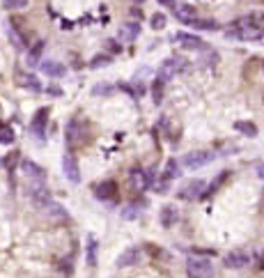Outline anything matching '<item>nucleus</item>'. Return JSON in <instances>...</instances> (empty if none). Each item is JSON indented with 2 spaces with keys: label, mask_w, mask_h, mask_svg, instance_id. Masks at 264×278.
<instances>
[{
  "label": "nucleus",
  "mask_w": 264,
  "mask_h": 278,
  "mask_svg": "<svg viewBox=\"0 0 264 278\" xmlns=\"http://www.w3.org/2000/svg\"><path fill=\"white\" fill-rule=\"evenodd\" d=\"M19 83L23 87H30V90H41L39 80L35 79V76H28V74H19Z\"/></svg>",
  "instance_id": "nucleus-30"
},
{
  "label": "nucleus",
  "mask_w": 264,
  "mask_h": 278,
  "mask_svg": "<svg viewBox=\"0 0 264 278\" xmlns=\"http://www.w3.org/2000/svg\"><path fill=\"white\" fill-rule=\"evenodd\" d=\"M258 175H260V179L264 182V163H260V166H258Z\"/></svg>",
  "instance_id": "nucleus-43"
},
{
  "label": "nucleus",
  "mask_w": 264,
  "mask_h": 278,
  "mask_svg": "<svg viewBox=\"0 0 264 278\" xmlns=\"http://www.w3.org/2000/svg\"><path fill=\"white\" fill-rule=\"evenodd\" d=\"M62 172H65V177L72 182V184H78L80 182V168H78V161L74 157L72 152H65L62 157Z\"/></svg>",
  "instance_id": "nucleus-9"
},
{
  "label": "nucleus",
  "mask_w": 264,
  "mask_h": 278,
  "mask_svg": "<svg viewBox=\"0 0 264 278\" xmlns=\"http://www.w3.org/2000/svg\"><path fill=\"white\" fill-rule=\"evenodd\" d=\"M106 51H108L111 55L122 53V44H119V40H108L106 41Z\"/></svg>",
  "instance_id": "nucleus-34"
},
{
  "label": "nucleus",
  "mask_w": 264,
  "mask_h": 278,
  "mask_svg": "<svg viewBox=\"0 0 264 278\" xmlns=\"http://www.w3.org/2000/svg\"><path fill=\"white\" fill-rule=\"evenodd\" d=\"M179 221V212L175 205H165L163 209H161V225L163 228H175Z\"/></svg>",
  "instance_id": "nucleus-19"
},
{
  "label": "nucleus",
  "mask_w": 264,
  "mask_h": 278,
  "mask_svg": "<svg viewBox=\"0 0 264 278\" xmlns=\"http://www.w3.org/2000/svg\"><path fill=\"white\" fill-rule=\"evenodd\" d=\"M83 138H85L83 122H80L78 118H72L69 122H67V126H65V143L69 147H78L80 143H83Z\"/></svg>",
  "instance_id": "nucleus-1"
},
{
  "label": "nucleus",
  "mask_w": 264,
  "mask_h": 278,
  "mask_svg": "<svg viewBox=\"0 0 264 278\" xmlns=\"http://www.w3.org/2000/svg\"><path fill=\"white\" fill-rule=\"evenodd\" d=\"M234 129H237L239 133H244V136H251V138H255L260 133L258 124H255V122H248V119H237V122H234Z\"/></svg>",
  "instance_id": "nucleus-23"
},
{
  "label": "nucleus",
  "mask_w": 264,
  "mask_h": 278,
  "mask_svg": "<svg viewBox=\"0 0 264 278\" xmlns=\"http://www.w3.org/2000/svg\"><path fill=\"white\" fill-rule=\"evenodd\" d=\"M182 62L184 60H179V58H168V60H163V65L158 67V72H156V79H161L163 83H168V80L175 76V74L182 69Z\"/></svg>",
  "instance_id": "nucleus-10"
},
{
  "label": "nucleus",
  "mask_w": 264,
  "mask_h": 278,
  "mask_svg": "<svg viewBox=\"0 0 264 278\" xmlns=\"http://www.w3.org/2000/svg\"><path fill=\"white\" fill-rule=\"evenodd\" d=\"M165 23H168V16H165L163 12H156L150 16V28H152V30H163Z\"/></svg>",
  "instance_id": "nucleus-25"
},
{
  "label": "nucleus",
  "mask_w": 264,
  "mask_h": 278,
  "mask_svg": "<svg viewBox=\"0 0 264 278\" xmlns=\"http://www.w3.org/2000/svg\"><path fill=\"white\" fill-rule=\"evenodd\" d=\"M46 212L51 214L53 219H65V216H67V212H65V209H62V205H58V202H48Z\"/></svg>",
  "instance_id": "nucleus-32"
},
{
  "label": "nucleus",
  "mask_w": 264,
  "mask_h": 278,
  "mask_svg": "<svg viewBox=\"0 0 264 278\" xmlns=\"http://www.w3.org/2000/svg\"><path fill=\"white\" fill-rule=\"evenodd\" d=\"M39 69L44 76H48V79H62L65 76V65L62 62H58V60H41L39 62Z\"/></svg>",
  "instance_id": "nucleus-12"
},
{
  "label": "nucleus",
  "mask_w": 264,
  "mask_h": 278,
  "mask_svg": "<svg viewBox=\"0 0 264 278\" xmlns=\"http://www.w3.org/2000/svg\"><path fill=\"white\" fill-rule=\"evenodd\" d=\"M92 92L97 94V97H101V94H104V97H111V94L115 92V87H111V85H94Z\"/></svg>",
  "instance_id": "nucleus-36"
},
{
  "label": "nucleus",
  "mask_w": 264,
  "mask_h": 278,
  "mask_svg": "<svg viewBox=\"0 0 264 278\" xmlns=\"http://www.w3.org/2000/svg\"><path fill=\"white\" fill-rule=\"evenodd\" d=\"M172 41L177 44V46H182L184 51H205V41L200 40L198 35H191V33H175V37H172Z\"/></svg>",
  "instance_id": "nucleus-5"
},
{
  "label": "nucleus",
  "mask_w": 264,
  "mask_h": 278,
  "mask_svg": "<svg viewBox=\"0 0 264 278\" xmlns=\"http://www.w3.org/2000/svg\"><path fill=\"white\" fill-rule=\"evenodd\" d=\"M58 269L62 274H74V267H72V260H62V262H60L58 265Z\"/></svg>",
  "instance_id": "nucleus-38"
},
{
  "label": "nucleus",
  "mask_w": 264,
  "mask_h": 278,
  "mask_svg": "<svg viewBox=\"0 0 264 278\" xmlns=\"http://www.w3.org/2000/svg\"><path fill=\"white\" fill-rule=\"evenodd\" d=\"M30 198L37 207L41 209H46L48 202H51V191H48V186L44 184V179H33L30 182Z\"/></svg>",
  "instance_id": "nucleus-3"
},
{
  "label": "nucleus",
  "mask_w": 264,
  "mask_h": 278,
  "mask_svg": "<svg viewBox=\"0 0 264 278\" xmlns=\"http://www.w3.org/2000/svg\"><path fill=\"white\" fill-rule=\"evenodd\" d=\"M140 35V23L138 21H129V23H124V26H119L117 30V40L119 41H136V37Z\"/></svg>",
  "instance_id": "nucleus-14"
},
{
  "label": "nucleus",
  "mask_w": 264,
  "mask_h": 278,
  "mask_svg": "<svg viewBox=\"0 0 264 278\" xmlns=\"http://www.w3.org/2000/svg\"><path fill=\"white\" fill-rule=\"evenodd\" d=\"M85 260L90 267H97L99 265V244L94 237H87V244H85Z\"/></svg>",
  "instance_id": "nucleus-20"
},
{
  "label": "nucleus",
  "mask_w": 264,
  "mask_h": 278,
  "mask_svg": "<svg viewBox=\"0 0 264 278\" xmlns=\"http://www.w3.org/2000/svg\"><path fill=\"white\" fill-rule=\"evenodd\" d=\"M186 272L189 276H211L214 274V265H211V260L207 258H198V255H191V258L186 260Z\"/></svg>",
  "instance_id": "nucleus-2"
},
{
  "label": "nucleus",
  "mask_w": 264,
  "mask_h": 278,
  "mask_svg": "<svg viewBox=\"0 0 264 278\" xmlns=\"http://www.w3.org/2000/svg\"><path fill=\"white\" fill-rule=\"evenodd\" d=\"M262 72H264V62H262Z\"/></svg>",
  "instance_id": "nucleus-45"
},
{
  "label": "nucleus",
  "mask_w": 264,
  "mask_h": 278,
  "mask_svg": "<svg viewBox=\"0 0 264 278\" xmlns=\"http://www.w3.org/2000/svg\"><path fill=\"white\" fill-rule=\"evenodd\" d=\"M94 196H97V200H101V202L113 205V202H117V184L111 182V179H106V182L94 186Z\"/></svg>",
  "instance_id": "nucleus-8"
},
{
  "label": "nucleus",
  "mask_w": 264,
  "mask_h": 278,
  "mask_svg": "<svg viewBox=\"0 0 264 278\" xmlns=\"http://www.w3.org/2000/svg\"><path fill=\"white\" fill-rule=\"evenodd\" d=\"M138 260H140V251L136 246H129V248L117 258V269H129V267L138 265Z\"/></svg>",
  "instance_id": "nucleus-17"
},
{
  "label": "nucleus",
  "mask_w": 264,
  "mask_h": 278,
  "mask_svg": "<svg viewBox=\"0 0 264 278\" xmlns=\"http://www.w3.org/2000/svg\"><path fill=\"white\" fill-rule=\"evenodd\" d=\"M214 157H216L214 152H205V150H200V152L186 154L182 163H184V168H189V170H198V168H205L207 163H211Z\"/></svg>",
  "instance_id": "nucleus-6"
},
{
  "label": "nucleus",
  "mask_w": 264,
  "mask_h": 278,
  "mask_svg": "<svg viewBox=\"0 0 264 278\" xmlns=\"http://www.w3.org/2000/svg\"><path fill=\"white\" fill-rule=\"evenodd\" d=\"M21 172H23V177H26L28 182L46 177V175H44V168L37 166V163H35V161H30V159H23V161H21Z\"/></svg>",
  "instance_id": "nucleus-15"
},
{
  "label": "nucleus",
  "mask_w": 264,
  "mask_h": 278,
  "mask_svg": "<svg viewBox=\"0 0 264 278\" xmlns=\"http://www.w3.org/2000/svg\"><path fill=\"white\" fill-rule=\"evenodd\" d=\"M255 258H258V267H260V269H264V251H262V253H258Z\"/></svg>",
  "instance_id": "nucleus-42"
},
{
  "label": "nucleus",
  "mask_w": 264,
  "mask_h": 278,
  "mask_svg": "<svg viewBox=\"0 0 264 278\" xmlns=\"http://www.w3.org/2000/svg\"><path fill=\"white\" fill-rule=\"evenodd\" d=\"M46 122H48V108H39L35 113V118L30 119V131L37 138H44L46 136Z\"/></svg>",
  "instance_id": "nucleus-11"
},
{
  "label": "nucleus",
  "mask_w": 264,
  "mask_h": 278,
  "mask_svg": "<svg viewBox=\"0 0 264 278\" xmlns=\"http://www.w3.org/2000/svg\"><path fill=\"white\" fill-rule=\"evenodd\" d=\"M131 16L133 19H143V7H131Z\"/></svg>",
  "instance_id": "nucleus-39"
},
{
  "label": "nucleus",
  "mask_w": 264,
  "mask_h": 278,
  "mask_svg": "<svg viewBox=\"0 0 264 278\" xmlns=\"http://www.w3.org/2000/svg\"><path fill=\"white\" fill-rule=\"evenodd\" d=\"M41 53H44V41H35L30 51H28V67H37L41 62Z\"/></svg>",
  "instance_id": "nucleus-22"
},
{
  "label": "nucleus",
  "mask_w": 264,
  "mask_h": 278,
  "mask_svg": "<svg viewBox=\"0 0 264 278\" xmlns=\"http://www.w3.org/2000/svg\"><path fill=\"white\" fill-rule=\"evenodd\" d=\"M133 2H136V5H138V2H140V5H143V2H145V0H133Z\"/></svg>",
  "instance_id": "nucleus-44"
},
{
  "label": "nucleus",
  "mask_w": 264,
  "mask_h": 278,
  "mask_svg": "<svg viewBox=\"0 0 264 278\" xmlns=\"http://www.w3.org/2000/svg\"><path fill=\"white\" fill-rule=\"evenodd\" d=\"M46 92L53 94V97H60V94H62V90H60V87H55V85H51V87H46Z\"/></svg>",
  "instance_id": "nucleus-41"
},
{
  "label": "nucleus",
  "mask_w": 264,
  "mask_h": 278,
  "mask_svg": "<svg viewBox=\"0 0 264 278\" xmlns=\"http://www.w3.org/2000/svg\"><path fill=\"white\" fill-rule=\"evenodd\" d=\"M191 26H195V30H218V23L214 19H195Z\"/></svg>",
  "instance_id": "nucleus-29"
},
{
  "label": "nucleus",
  "mask_w": 264,
  "mask_h": 278,
  "mask_svg": "<svg viewBox=\"0 0 264 278\" xmlns=\"http://www.w3.org/2000/svg\"><path fill=\"white\" fill-rule=\"evenodd\" d=\"M113 62V55L106 51V53H97L92 60H90V67L92 69H101V67H108Z\"/></svg>",
  "instance_id": "nucleus-24"
},
{
  "label": "nucleus",
  "mask_w": 264,
  "mask_h": 278,
  "mask_svg": "<svg viewBox=\"0 0 264 278\" xmlns=\"http://www.w3.org/2000/svg\"><path fill=\"white\" fill-rule=\"evenodd\" d=\"M223 265H225V269H244V267L251 265V253L244 251V248H237V251L225 255Z\"/></svg>",
  "instance_id": "nucleus-7"
},
{
  "label": "nucleus",
  "mask_w": 264,
  "mask_h": 278,
  "mask_svg": "<svg viewBox=\"0 0 264 278\" xmlns=\"http://www.w3.org/2000/svg\"><path fill=\"white\" fill-rule=\"evenodd\" d=\"M129 179H131L133 191H145L147 186L152 184V179H150V172H145L143 168H131V172H129Z\"/></svg>",
  "instance_id": "nucleus-13"
},
{
  "label": "nucleus",
  "mask_w": 264,
  "mask_h": 278,
  "mask_svg": "<svg viewBox=\"0 0 264 278\" xmlns=\"http://www.w3.org/2000/svg\"><path fill=\"white\" fill-rule=\"evenodd\" d=\"M232 177V170H221L216 175V179L209 184V191H205V196H211V193H218L221 189H223L225 184H227V179Z\"/></svg>",
  "instance_id": "nucleus-21"
},
{
  "label": "nucleus",
  "mask_w": 264,
  "mask_h": 278,
  "mask_svg": "<svg viewBox=\"0 0 264 278\" xmlns=\"http://www.w3.org/2000/svg\"><path fill=\"white\" fill-rule=\"evenodd\" d=\"M163 177H168V179L179 177V163H177L175 159H170L168 163H165V172H163Z\"/></svg>",
  "instance_id": "nucleus-31"
},
{
  "label": "nucleus",
  "mask_w": 264,
  "mask_h": 278,
  "mask_svg": "<svg viewBox=\"0 0 264 278\" xmlns=\"http://www.w3.org/2000/svg\"><path fill=\"white\" fill-rule=\"evenodd\" d=\"M19 163H21V152H19V150H14V152H9V154L5 157V161H2V166H5L9 172H12L16 166H19Z\"/></svg>",
  "instance_id": "nucleus-26"
},
{
  "label": "nucleus",
  "mask_w": 264,
  "mask_h": 278,
  "mask_svg": "<svg viewBox=\"0 0 264 278\" xmlns=\"http://www.w3.org/2000/svg\"><path fill=\"white\" fill-rule=\"evenodd\" d=\"M161 7H177V0H156Z\"/></svg>",
  "instance_id": "nucleus-40"
},
{
  "label": "nucleus",
  "mask_w": 264,
  "mask_h": 278,
  "mask_svg": "<svg viewBox=\"0 0 264 278\" xmlns=\"http://www.w3.org/2000/svg\"><path fill=\"white\" fill-rule=\"evenodd\" d=\"M175 16H177V21H182V23H186V26H191L193 21L198 19V9L193 5H177L175 7Z\"/></svg>",
  "instance_id": "nucleus-18"
},
{
  "label": "nucleus",
  "mask_w": 264,
  "mask_h": 278,
  "mask_svg": "<svg viewBox=\"0 0 264 278\" xmlns=\"http://www.w3.org/2000/svg\"><path fill=\"white\" fill-rule=\"evenodd\" d=\"M170 182H172V179L161 177L158 182H154V191L161 193V196H163V193H168V191H170Z\"/></svg>",
  "instance_id": "nucleus-33"
},
{
  "label": "nucleus",
  "mask_w": 264,
  "mask_h": 278,
  "mask_svg": "<svg viewBox=\"0 0 264 278\" xmlns=\"http://www.w3.org/2000/svg\"><path fill=\"white\" fill-rule=\"evenodd\" d=\"M2 7L5 9H21V7H28V0H2Z\"/></svg>",
  "instance_id": "nucleus-35"
},
{
  "label": "nucleus",
  "mask_w": 264,
  "mask_h": 278,
  "mask_svg": "<svg viewBox=\"0 0 264 278\" xmlns=\"http://www.w3.org/2000/svg\"><path fill=\"white\" fill-rule=\"evenodd\" d=\"M7 37H9V41L14 44L16 51H26L28 48V37L21 33V28L16 26V23H9V28H7Z\"/></svg>",
  "instance_id": "nucleus-16"
},
{
  "label": "nucleus",
  "mask_w": 264,
  "mask_h": 278,
  "mask_svg": "<svg viewBox=\"0 0 264 278\" xmlns=\"http://www.w3.org/2000/svg\"><path fill=\"white\" fill-rule=\"evenodd\" d=\"M205 189H207V184L202 179H189L177 191V196L182 200H198V198H205Z\"/></svg>",
  "instance_id": "nucleus-4"
},
{
  "label": "nucleus",
  "mask_w": 264,
  "mask_h": 278,
  "mask_svg": "<svg viewBox=\"0 0 264 278\" xmlns=\"http://www.w3.org/2000/svg\"><path fill=\"white\" fill-rule=\"evenodd\" d=\"M14 143V129L7 124H0V145H12Z\"/></svg>",
  "instance_id": "nucleus-28"
},
{
  "label": "nucleus",
  "mask_w": 264,
  "mask_h": 278,
  "mask_svg": "<svg viewBox=\"0 0 264 278\" xmlns=\"http://www.w3.org/2000/svg\"><path fill=\"white\" fill-rule=\"evenodd\" d=\"M163 80L161 79H154V83H152V99H154V104H161V101H163Z\"/></svg>",
  "instance_id": "nucleus-27"
},
{
  "label": "nucleus",
  "mask_w": 264,
  "mask_h": 278,
  "mask_svg": "<svg viewBox=\"0 0 264 278\" xmlns=\"http://www.w3.org/2000/svg\"><path fill=\"white\" fill-rule=\"evenodd\" d=\"M218 60H221V58H218L216 51H209V48H205V62H207V65H216Z\"/></svg>",
  "instance_id": "nucleus-37"
}]
</instances>
